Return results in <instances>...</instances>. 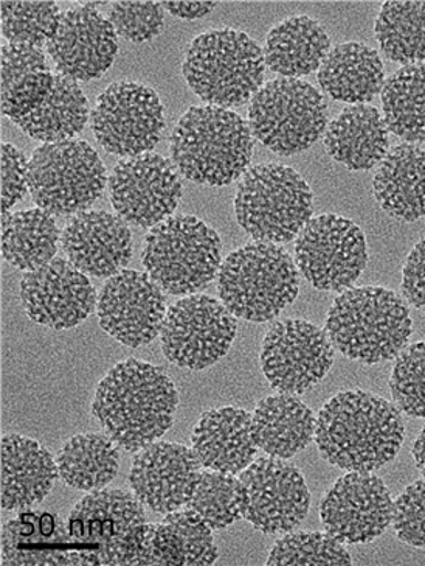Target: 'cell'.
Returning a JSON list of instances; mask_svg holds the SVG:
<instances>
[{
    "label": "cell",
    "instance_id": "obj_41",
    "mask_svg": "<svg viewBox=\"0 0 425 566\" xmlns=\"http://www.w3.org/2000/svg\"><path fill=\"white\" fill-rule=\"evenodd\" d=\"M351 554L331 534H285L272 548L267 565H351Z\"/></svg>",
    "mask_w": 425,
    "mask_h": 566
},
{
    "label": "cell",
    "instance_id": "obj_2",
    "mask_svg": "<svg viewBox=\"0 0 425 566\" xmlns=\"http://www.w3.org/2000/svg\"><path fill=\"white\" fill-rule=\"evenodd\" d=\"M405 438L400 408L373 392L343 391L321 408L317 449L347 472H374L400 453Z\"/></svg>",
    "mask_w": 425,
    "mask_h": 566
},
{
    "label": "cell",
    "instance_id": "obj_28",
    "mask_svg": "<svg viewBox=\"0 0 425 566\" xmlns=\"http://www.w3.org/2000/svg\"><path fill=\"white\" fill-rule=\"evenodd\" d=\"M374 198L390 217L412 223L425 217V151L413 144L392 148L373 179Z\"/></svg>",
    "mask_w": 425,
    "mask_h": 566
},
{
    "label": "cell",
    "instance_id": "obj_48",
    "mask_svg": "<svg viewBox=\"0 0 425 566\" xmlns=\"http://www.w3.org/2000/svg\"><path fill=\"white\" fill-rule=\"evenodd\" d=\"M412 454L421 475L425 478V427L421 430L415 443H413Z\"/></svg>",
    "mask_w": 425,
    "mask_h": 566
},
{
    "label": "cell",
    "instance_id": "obj_44",
    "mask_svg": "<svg viewBox=\"0 0 425 566\" xmlns=\"http://www.w3.org/2000/svg\"><path fill=\"white\" fill-rule=\"evenodd\" d=\"M396 537L415 548H425V478L408 485L394 501Z\"/></svg>",
    "mask_w": 425,
    "mask_h": 566
},
{
    "label": "cell",
    "instance_id": "obj_43",
    "mask_svg": "<svg viewBox=\"0 0 425 566\" xmlns=\"http://www.w3.org/2000/svg\"><path fill=\"white\" fill-rule=\"evenodd\" d=\"M109 22L118 36L131 42H147L159 36L164 27L162 2H115Z\"/></svg>",
    "mask_w": 425,
    "mask_h": 566
},
{
    "label": "cell",
    "instance_id": "obj_17",
    "mask_svg": "<svg viewBox=\"0 0 425 566\" xmlns=\"http://www.w3.org/2000/svg\"><path fill=\"white\" fill-rule=\"evenodd\" d=\"M109 192L115 212L126 223L155 228L178 209L183 187L174 164L149 151L115 166Z\"/></svg>",
    "mask_w": 425,
    "mask_h": 566
},
{
    "label": "cell",
    "instance_id": "obj_30",
    "mask_svg": "<svg viewBox=\"0 0 425 566\" xmlns=\"http://www.w3.org/2000/svg\"><path fill=\"white\" fill-rule=\"evenodd\" d=\"M316 416L297 396L277 394L256 405L252 433L258 449L270 458L290 459L316 436Z\"/></svg>",
    "mask_w": 425,
    "mask_h": 566
},
{
    "label": "cell",
    "instance_id": "obj_13",
    "mask_svg": "<svg viewBox=\"0 0 425 566\" xmlns=\"http://www.w3.org/2000/svg\"><path fill=\"white\" fill-rule=\"evenodd\" d=\"M92 132L110 155L134 158L159 144L164 109L151 87L136 82L110 84L92 111Z\"/></svg>",
    "mask_w": 425,
    "mask_h": 566
},
{
    "label": "cell",
    "instance_id": "obj_20",
    "mask_svg": "<svg viewBox=\"0 0 425 566\" xmlns=\"http://www.w3.org/2000/svg\"><path fill=\"white\" fill-rule=\"evenodd\" d=\"M118 34L113 24L91 3L61 14L47 53L60 75L91 82L105 75L118 53Z\"/></svg>",
    "mask_w": 425,
    "mask_h": 566
},
{
    "label": "cell",
    "instance_id": "obj_14",
    "mask_svg": "<svg viewBox=\"0 0 425 566\" xmlns=\"http://www.w3.org/2000/svg\"><path fill=\"white\" fill-rule=\"evenodd\" d=\"M235 336V316L222 302L190 294L168 308L160 343L172 365L204 370L227 354Z\"/></svg>",
    "mask_w": 425,
    "mask_h": 566
},
{
    "label": "cell",
    "instance_id": "obj_19",
    "mask_svg": "<svg viewBox=\"0 0 425 566\" xmlns=\"http://www.w3.org/2000/svg\"><path fill=\"white\" fill-rule=\"evenodd\" d=\"M97 313L103 331L118 343L131 349L147 346L162 332L163 290L148 273L124 270L103 285Z\"/></svg>",
    "mask_w": 425,
    "mask_h": 566
},
{
    "label": "cell",
    "instance_id": "obj_42",
    "mask_svg": "<svg viewBox=\"0 0 425 566\" xmlns=\"http://www.w3.org/2000/svg\"><path fill=\"white\" fill-rule=\"evenodd\" d=\"M390 389L402 412L425 419V342L412 344L397 355Z\"/></svg>",
    "mask_w": 425,
    "mask_h": 566
},
{
    "label": "cell",
    "instance_id": "obj_38",
    "mask_svg": "<svg viewBox=\"0 0 425 566\" xmlns=\"http://www.w3.org/2000/svg\"><path fill=\"white\" fill-rule=\"evenodd\" d=\"M374 33L390 61L410 66L425 60V2L382 3Z\"/></svg>",
    "mask_w": 425,
    "mask_h": 566
},
{
    "label": "cell",
    "instance_id": "obj_26",
    "mask_svg": "<svg viewBox=\"0 0 425 566\" xmlns=\"http://www.w3.org/2000/svg\"><path fill=\"white\" fill-rule=\"evenodd\" d=\"M217 557L212 527L189 509L167 514L159 525H148L139 565L206 566Z\"/></svg>",
    "mask_w": 425,
    "mask_h": 566
},
{
    "label": "cell",
    "instance_id": "obj_23",
    "mask_svg": "<svg viewBox=\"0 0 425 566\" xmlns=\"http://www.w3.org/2000/svg\"><path fill=\"white\" fill-rule=\"evenodd\" d=\"M68 262L98 279L121 273L132 259V233L124 218L105 210H84L61 233Z\"/></svg>",
    "mask_w": 425,
    "mask_h": 566
},
{
    "label": "cell",
    "instance_id": "obj_32",
    "mask_svg": "<svg viewBox=\"0 0 425 566\" xmlns=\"http://www.w3.org/2000/svg\"><path fill=\"white\" fill-rule=\"evenodd\" d=\"M2 114L17 124L44 102L55 75L40 48L26 44L2 45Z\"/></svg>",
    "mask_w": 425,
    "mask_h": 566
},
{
    "label": "cell",
    "instance_id": "obj_31",
    "mask_svg": "<svg viewBox=\"0 0 425 566\" xmlns=\"http://www.w3.org/2000/svg\"><path fill=\"white\" fill-rule=\"evenodd\" d=\"M319 83L334 101L366 105L384 90V64L369 45L344 42L328 53L319 69Z\"/></svg>",
    "mask_w": 425,
    "mask_h": 566
},
{
    "label": "cell",
    "instance_id": "obj_8",
    "mask_svg": "<svg viewBox=\"0 0 425 566\" xmlns=\"http://www.w3.org/2000/svg\"><path fill=\"white\" fill-rule=\"evenodd\" d=\"M312 212L311 187L283 164L252 167L237 184L236 220L255 242H293Z\"/></svg>",
    "mask_w": 425,
    "mask_h": 566
},
{
    "label": "cell",
    "instance_id": "obj_35",
    "mask_svg": "<svg viewBox=\"0 0 425 566\" xmlns=\"http://www.w3.org/2000/svg\"><path fill=\"white\" fill-rule=\"evenodd\" d=\"M89 120V103L78 82L55 75L52 91L29 116L17 122L22 132L44 144L72 140Z\"/></svg>",
    "mask_w": 425,
    "mask_h": 566
},
{
    "label": "cell",
    "instance_id": "obj_39",
    "mask_svg": "<svg viewBox=\"0 0 425 566\" xmlns=\"http://www.w3.org/2000/svg\"><path fill=\"white\" fill-rule=\"evenodd\" d=\"M243 484L236 475L205 470L199 478L189 509L213 531L225 530L243 516Z\"/></svg>",
    "mask_w": 425,
    "mask_h": 566
},
{
    "label": "cell",
    "instance_id": "obj_37",
    "mask_svg": "<svg viewBox=\"0 0 425 566\" xmlns=\"http://www.w3.org/2000/svg\"><path fill=\"white\" fill-rule=\"evenodd\" d=\"M389 132L407 142H425V63L410 64L390 76L382 90Z\"/></svg>",
    "mask_w": 425,
    "mask_h": 566
},
{
    "label": "cell",
    "instance_id": "obj_16",
    "mask_svg": "<svg viewBox=\"0 0 425 566\" xmlns=\"http://www.w3.org/2000/svg\"><path fill=\"white\" fill-rule=\"evenodd\" d=\"M243 516L264 534H289L308 516L305 476L285 459H256L241 473Z\"/></svg>",
    "mask_w": 425,
    "mask_h": 566
},
{
    "label": "cell",
    "instance_id": "obj_3",
    "mask_svg": "<svg viewBox=\"0 0 425 566\" xmlns=\"http://www.w3.org/2000/svg\"><path fill=\"white\" fill-rule=\"evenodd\" d=\"M174 167L191 182L222 187L246 175L254 134L240 114L221 106H193L171 134Z\"/></svg>",
    "mask_w": 425,
    "mask_h": 566
},
{
    "label": "cell",
    "instance_id": "obj_15",
    "mask_svg": "<svg viewBox=\"0 0 425 566\" xmlns=\"http://www.w3.org/2000/svg\"><path fill=\"white\" fill-rule=\"evenodd\" d=\"M259 359L272 388L301 396L327 377L334 363V347L317 325L287 319L267 332Z\"/></svg>",
    "mask_w": 425,
    "mask_h": 566
},
{
    "label": "cell",
    "instance_id": "obj_10",
    "mask_svg": "<svg viewBox=\"0 0 425 566\" xmlns=\"http://www.w3.org/2000/svg\"><path fill=\"white\" fill-rule=\"evenodd\" d=\"M106 167L87 142L44 144L29 160V192L38 208L56 217L89 209L106 189Z\"/></svg>",
    "mask_w": 425,
    "mask_h": 566
},
{
    "label": "cell",
    "instance_id": "obj_21",
    "mask_svg": "<svg viewBox=\"0 0 425 566\" xmlns=\"http://www.w3.org/2000/svg\"><path fill=\"white\" fill-rule=\"evenodd\" d=\"M21 302L36 324L66 331L87 319L97 308L98 296L87 275L68 260L53 259L21 282Z\"/></svg>",
    "mask_w": 425,
    "mask_h": 566
},
{
    "label": "cell",
    "instance_id": "obj_18",
    "mask_svg": "<svg viewBox=\"0 0 425 566\" xmlns=\"http://www.w3.org/2000/svg\"><path fill=\"white\" fill-rule=\"evenodd\" d=\"M389 488L373 472H350L340 478L320 503L325 530L343 545L376 541L393 523Z\"/></svg>",
    "mask_w": 425,
    "mask_h": 566
},
{
    "label": "cell",
    "instance_id": "obj_4",
    "mask_svg": "<svg viewBox=\"0 0 425 566\" xmlns=\"http://www.w3.org/2000/svg\"><path fill=\"white\" fill-rule=\"evenodd\" d=\"M325 332L344 357L378 365L397 358L407 347L413 321L408 305L393 290L360 286L337 297Z\"/></svg>",
    "mask_w": 425,
    "mask_h": 566
},
{
    "label": "cell",
    "instance_id": "obj_27",
    "mask_svg": "<svg viewBox=\"0 0 425 566\" xmlns=\"http://www.w3.org/2000/svg\"><path fill=\"white\" fill-rule=\"evenodd\" d=\"M389 126L381 111L351 105L329 124L325 148L336 163L351 171H369L389 153Z\"/></svg>",
    "mask_w": 425,
    "mask_h": 566
},
{
    "label": "cell",
    "instance_id": "obj_5",
    "mask_svg": "<svg viewBox=\"0 0 425 566\" xmlns=\"http://www.w3.org/2000/svg\"><path fill=\"white\" fill-rule=\"evenodd\" d=\"M147 530L136 495L120 489L91 492L68 515L74 565H139Z\"/></svg>",
    "mask_w": 425,
    "mask_h": 566
},
{
    "label": "cell",
    "instance_id": "obj_40",
    "mask_svg": "<svg viewBox=\"0 0 425 566\" xmlns=\"http://www.w3.org/2000/svg\"><path fill=\"white\" fill-rule=\"evenodd\" d=\"M2 36L10 44L47 45L60 22L61 11L52 0H9L0 3Z\"/></svg>",
    "mask_w": 425,
    "mask_h": 566
},
{
    "label": "cell",
    "instance_id": "obj_33",
    "mask_svg": "<svg viewBox=\"0 0 425 566\" xmlns=\"http://www.w3.org/2000/svg\"><path fill=\"white\" fill-rule=\"evenodd\" d=\"M331 40L327 30L309 17H294L275 25L266 38V66L281 78H300L319 71Z\"/></svg>",
    "mask_w": 425,
    "mask_h": 566
},
{
    "label": "cell",
    "instance_id": "obj_46",
    "mask_svg": "<svg viewBox=\"0 0 425 566\" xmlns=\"http://www.w3.org/2000/svg\"><path fill=\"white\" fill-rule=\"evenodd\" d=\"M402 293L410 305L425 312V239L413 248L402 270Z\"/></svg>",
    "mask_w": 425,
    "mask_h": 566
},
{
    "label": "cell",
    "instance_id": "obj_29",
    "mask_svg": "<svg viewBox=\"0 0 425 566\" xmlns=\"http://www.w3.org/2000/svg\"><path fill=\"white\" fill-rule=\"evenodd\" d=\"M2 565H74L66 523L47 512L10 520L2 527Z\"/></svg>",
    "mask_w": 425,
    "mask_h": 566
},
{
    "label": "cell",
    "instance_id": "obj_34",
    "mask_svg": "<svg viewBox=\"0 0 425 566\" xmlns=\"http://www.w3.org/2000/svg\"><path fill=\"white\" fill-rule=\"evenodd\" d=\"M60 243L52 213L40 208L2 213V258L17 270L32 273L47 265Z\"/></svg>",
    "mask_w": 425,
    "mask_h": 566
},
{
    "label": "cell",
    "instance_id": "obj_9",
    "mask_svg": "<svg viewBox=\"0 0 425 566\" xmlns=\"http://www.w3.org/2000/svg\"><path fill=\"white\" fill-rule=\"evenodd\" d=\"M141 259L164 293L194 294L220 273V235L196 217H170L148 233Z\"/></svg>",
    "mask_w": 425,
    "mask_h": 566
},
{
    "label": "cell",
    "instance_id": "obj_25",
    "mask_svg": "<svg viewBox=\"0 0 425 566\" xmlns=\"http://www.w3.org/2000/svg\"><path fill=\"white\" fill-rule=\"evenodd\" d=\"M56 459L25 436L2 438V509L22 511L44 501L55 485Z\"/></svg>",
    "mask_w": 425,
    "mask_h": 566
},
{
    "label": "cell",
    "instance_id": "obj_22",
    "mask_svg": "<svg viewBox=\"0 0 425 566\" xmlns=\"http://www.w3.org/2000/svg\"><path fill=\"white\" fill-rule=\"evenodd\" d=\"M201 473L189 447L155 442L134 458L129 484L145 507L167 515L189 506Z\"/></svg>",
    "mask_w": 425,
    "mask_h": 566
},
{
    "label": "cell",
    "instance_id": "obj_6",
    "mask_svg": "<svg viewBox=\"0 0 425 566\" xmlns=\"http://www.w3.org/2000/svg\"><path fill=\"white\" fill-rule=\"evenodd\" d=\"M217 274L222 304L248 323L275 319L297 300L300 289L298 266L275 243H247L224 260Z\"/></svg>",
    "mask_w": 425,
    "mask_h": 566
},
{
    "label": "cell",
    "instance_id": "obj_24",
    "mask_svg": "<svg viewBox=\"0 0 425 566\" xmlns=\"http://www.w3.org/2000/svg\"><path fill=\"white\" fill-rule=\"evenodd\" d=\"M191 446L205 470L240 475L255 461L258 450L251 412L235 407L205 412L194 427Z\"/></svg>",
    "mask_w": 425,
    "mask_h": 566
},
{
    "label": "cell",
    "instance_id": "obj_45",
    "mask_svg": "<svg viewBox=\"0 0 425 566\" xmlns=\"http://www.w3.org/2000/svg\"><path fill=\"white\" fill-rule=\"evenodd\" d=\"M2 213L10 212L29 190V163L24 153L2 144Z\"/></svg>",
    "mask_w": 425,
    "mask_h": 566
},
{
    "label": "cell",
    "instance_id": "obj_12",
    "mask_svg": "<svg viewBox=\"0 0 425 566\" xmlns=\"http://www.w3.org/2000/svg\"><path fill=\"white\" fill-rule=\"evenodd\" d=\"M295 262L320 292H344L369 263L365 233L348 218L325 213L311 218L295 242Z\"/></svg>",
    "mask_w": 425,
    "mask_h": 566
},
{
    "label": "cell",
    "instance_id": "obj_1",
    "mask_svg": "<svg viewBox=\"0 0 425 566\" xmlns=\"http://www.w3.org/2000/svg\"><path fill=\"white\" fill-rule=\"evenodd\" d=\"M178 405V389L162 367L129 358L99 381L92 412L118 447L139 453L170 430Z\"/></svg>",
    "mask_w": 425,
    "mask_h": 566
},
{
    "label": "cell",
    "instance_id": "obj_7",
    "mask_svg": "<svg viewBox=\"0 0 425 566\" xmlns=\"http://www.w3.org/2000/svg\"><path fill=\"white\" fill-rule=\"evenodd\" d=\"M182 72L191 91L206 105L235 108L262 90L266 60L247 33L212 30L191 42Z\"/></svg>",
    "mask_w": 425,
    "mask_h": 566
},
{
    "label": "cell",
    "instance_id": "obj_47",
    "mask_svg": "<svg viewBox=\"0 0 425 566\" xmlns=\"http://www.w3.org/2000/svg\"><path fill=\"white\" fill-rule=\"evenodd\" d=\"M216 2H163V9L172 17L193 21L212 13Z\"/></svg>",
    "mask_w": 425,
    "mask_h": 566
},
{
    "label": "cell",
    "instance_id": "obj_36",
    "mask_svg": "<svg viewBox=\"0 0 425 566\" xmlns=\"http://www.w3.org/2000/svg\"><path fill=\"white\" fill-rule=\"evenodd\" d=\"M61 480L76 491L95 492L113 483L120 467L117 443L107 434L74 436L56 457Z\"/></svg>",
    "mask_w": 425,
    "mask_h": 566
},
{
    "label": "cell",
    "instance_id": "obj_11",
    "mask_svg": "<svg viewBox=\"0 0 425 566\" xmlns=\"http://www.w3.org/2000/svg\"><path fill=\"white\" fill-rule=\"evenodd\" d=\"M328 103L312 84L277 78L256 92L248 128L264 147L281 156L308 150L327 132Z\"/></svg>",
    "mask_w": 425,
    "mask_h": 566
}]
</instances>
